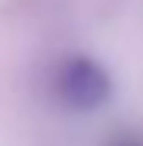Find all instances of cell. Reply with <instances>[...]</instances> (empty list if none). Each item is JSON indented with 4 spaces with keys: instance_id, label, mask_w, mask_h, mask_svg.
I'll use <instances>...</instances> for the list:
<instances>
[{
    "instance_id": "6da1fadb",
    "label": "cell",
    "mask_w": 143,
    "mask_h": 146,
    "mask_svg": "<svg viewBox=\"0 0 143 146\" xmlns=\"http://www.w3.org/2000/svg\"><path fill=\"white\" fill-rule=\"evenodd\" d=\"M112 93V81L103 65L93 59H69L56 72V96L62 106L75 112L100 109Z\"/></svg>"
}]
</instances>
